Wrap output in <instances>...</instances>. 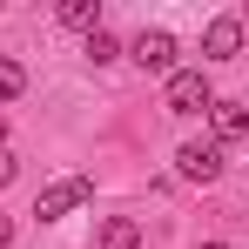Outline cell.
<instances>
[{
  "instance_id": "obj_1",
  "label": "cell",
  "mask_w": 249,
  "mask_h": 249,
  "mask_svg": "<svg viewBox=\"0 0 249 249\" xmlns=\"http://www.w3.org/2000/svg\"><path fill=\"white\" fill-rule=\"evenodd\" d=\"M162 108H168V115H209V108H215L209 74H202V68H175L168 88H162Z\"/></svg>"
},
{
  "instance_id": "obj_9",
  "label": "cell",
  "mask_w": 249,
  "mask_h": 249,
  "mask_svg": "<svg viewBox=\"0 0 249 249\" xmlns=\"http://www.w3.org/2000/svg\"><path fill=\"white\" fill-rule=\"evenodd\" d=\"M20 88H27V68L0 54V108H7V101H20Z\"/></svg>"
},
{
  "instance_id": "obj_8",
  "label": "cell",
  "mask_w": 249,
  "mask_h": 249,
  "mask_svg": "<svg viewBox=\"0 0 249 249\" xmlns=\"http://www.w3.org/2000/svg\"><path fill=\"white\" fill-rule=\"evenodd\" d=\"M61 27L94 34V27H101V0H61Z\"/></svg>"
},
{
  "instance_id": "obj_2",
  "label": "cell",
  "mask_w": 249,
  "mask_h": 249,
  "mask_svg": "<svg viewBox=\"0 0 249 249\" xmlns=\"http://www.w3.org/2000/svg\"><path fill=\"white\" fill-rule=\"evenodd\" d=\"M81 202H94V182L88 175H68V182H47L41 196H34V215L41 222H61V215H74Z\"/></svg>"
},
{
  "instance_id": "obj_11",
  "label": "cell",
  "mask_w": 249,
  "mask_h": 249,
  "mask_svg": "<svg viewBox=\"0 0 249 249\" xmlns=\"http://www.w3.org/2000/svg\"><path fill=\"white\" fill-rule=\"evenodd\" d=\"M14 175H20V162H14V155H7V148H0V189H7V182H14Z\"/></svg>"
},
{
  "instance_id": "obj_15",
  "label": "cell",
  "mask_w": 249,
  "mask_h": 249,
  "mask_svg": "<svg viewBox=\"0 0 249 249\" xmlns=\"http://www.w3.org/2000/svg\"><path fill=\"white\" fill-rule=\"evenodd\" d=\"M243 27H249V14H243Z\"/></svg>"
},
{
  "instance_id": "obj_14",
  "label": "cell",
  "mask_w": 249,
  "mask_h": 249,
  "mask_svg": "<svg viewBox=\"0 0 249 249\" xmlns=\"http://www.w3.org/2000/svg\"><path fill=\"white\" fill-rule=\"evenodd\" d=\"M202 249H229V243H202Z\"/></svg>"
},
{
  "instance_id": "obj_7",
  "label": "cell",
  "mask_w": 249,
  "mask_h": 249,
  "mask_svg": "<svg viewBox=\"0 0 249 249\" xmlns=\"http://www.w3.org/2000/svg\"><path fill=\"white\" fill-rule=\"evenodd\" d=\"M101 249H142V222L135 215H108L101 222Z\"/></svg>"
},
{
  "instance_id": "obj_5",
  "label": "cell",
  "mask_w": 249,
  "mask_h": 249,
  "mask_svg": "<svg viewBox=\"0 0 249 249\" xmlns=\"http://www.w3.org/2000/svg\"><path fill=\"white\" fill-rule=\"evenodd\" d=\"M202 54L209 61H236V54H243V20H236V14H215L202 27Z\"/></svg>"
},
{
  "instance_id": "obj_6",
  "label": "cell",
  "mask_w": 249,
  "mask_h": 249,
  "mask_svg": "<svg viewBox=\"0 0 249 249\" xmlns=\"http://www.w3.org/2000/svg\"><path fill=\"white\" fill-rule=\"evenodd\" d=\"M209 122H215V148H222V142H243V135H249V108H243V101H215Z\"/></svg>"
},
{
  "instance_id": "obj_12",
  "label": "cell",
  "mask_w": 249,
  "mask_h": 249,
  "mask_svg": "<svg viewBox=\"0 0 249 249\" xmlns=\"http://www.w3.org/2000/svg\"><path fill=\"white\" fill-rule=\"evenodd\" d=\"M7 243H14V215H0V249H7Z\"/></svg>"
},
{
  "instance_id": "obj_10",
  "label": "cell",
  "mask_w": 249,
  "mask_h": 249,
  "mask_svg": "<svg viewBox=\"0 0 249 249\" xmlns=\"http://www.w3.org/2000/svg\"><path fill=\"white\" fill-rule=\"evenodd\" d=\"M115 54H122V41H115L108 27H94V34H88V61H94V68H108Z\"/></svg>"
},
{
  "instance_id": "obj_13",
  "label": "cell",
  "mask_w": 249,
  "mask_h": 249,
  "mask_svg": "<svg viewBox=\"0 0 249 249\" xmlns=\"http://www.w3.org/2000/svg\"><path fill=\"white\" fill-rule=\"evenodd\" d=\"M0 142H7V115H0Z\"/></svg>"
},
{
  "instance_id": "obj_3",
  "label": "cell",
  "mask_w": 249,
  "mask_h": 249,
  "mask_svg": "<svg viewBox=\"0 0 249 249\" xmlns=\"http://www.w3.org/2000/svg\"><path fill=\"white\" fill-rule=\"evenodd\" d=\"M128 61H135L142 74H175V34H168V27H142V34L128 41Z\"/></svg>"
},
{
  "instance_id": "obj_4",
  "label": "cell",
  "mask_w": 249,
  "mask_h": 249,
  "mask_svg": "<svg viewBox=\"0 0 249 249\" xmlns=\"http://www.w3.org/2000/svg\"><path fill=\"white\" fill-rule=\"evenodd\" d=\"M175 168H182V182H215L222 175V148L215 142H182L175 148Z\"/></svg>"
}]
</instances>
